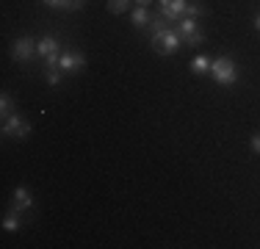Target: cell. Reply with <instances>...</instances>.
Returning a JSON list of instances; mask_svg holds the SVG:
<instances>
[{"label":"cell","instance_id":"obj_13","mask_svg":"<svg viewBox=\"0 0 260 249\" xmlns=\"http://www.w3.org/2000/svg\"><path fill=\"white\" fill-rule=\"evenodd\" d=\"M0 114H3V119L6 116H11V114H17V105H14V100H11V95H0Z\"/></svg>","mask_w":260,"mask_h":249},{"label":"cell","instance_id":"obj_7","mask_svg":"<svg viewBox=\"0 0 260 249\" xmlns=\"http://www.w3.org/2000/svg\"><path fill=\"white\" fill-rule=\"evenodd\" d=\"M30 205H34V197H30L28 189H22V185H17L14 194H11V210H30Z\"/></svg>","mask_w":260,"mask_h":249},{"label":"cell","instance_id":"obj_3","mask_svg":"<svg viewBox=\"0 0 260 249\" xmlns=\"http://www.w3.org/2000/svg\"><path fill=\"white\" fill-rule=\"evenodd\" d=\"M39 42L30 39V36H20V39H14V45H11V58L14 61H22V64H28L30 58H34L39 50H36Z\"/></svg>","mask_w":260,"mask_h":249},{"label":"cell","instance_id":"obj_21","mask_svg":"<svg viewBox=\"0 0 260 249\" xmlns=\"http://www.w3.org/2000/svg\"><path fill=\"white\" fill-rule=\"evenodd\" d=\"M133 3H136V6H147L150 0H133Z\"/></svg>","mask_w":260,"mask_h":249},{"label":"cell","instance_id":"obj_23","mask_svg":"<svg viewBox=\"0 0 260 249\" xmlns=\"http://www.w3.org/2000/svg\"><path fill=\"white\" fill-rule=\"evenodd\" d=\"M83 3H86V0H83Z\"/></svg>","mask_w":260,"mask_h":249},{"label":"cell","instance_id":"obj_16","mask_svg":"<svg viewBox=\"0 0 260 249\" xmlns=\"http://www.w3.org/2000/svg\"><path fill=\"white\" fill-rule=\"evenodd\" d=\"M202 14H205V6H202L200 0H194V3H188V9H185V17H194V20H200Z\"/></svg>","mask_w":260,"mask_h":249},{"label":"cell","instance_id":"obj_8","mask_svg":"<svg viewBox=\"0 0 260 249\" xmlns=\"http://www.w3.org/2000/svg\"><path fill=\"white\" fill-rule=\"evenodd\" d=\"M36 50H39V55H42V58H47V55H53V53H61L58 36H53V34L42 36V39H39V45H36Z\"/></svg>","mask_w":260,"mask_h":249},{"label":"cell","instance_id":"obj_14","mask_svg":"<svg viewBox=\"0 0 260 249\" xmlns=\"http://www.w3.org/2000/svg\"><path fill=\"white\" fill-rule=\"evenodd\" d=\"M61 78H64V72H61L58 67H45V80H47L50 86H58Z\"/></svg>","mask_w":260,"mask_h":249},{"label":"cell","instance_id":"obj_19","mask_svg":"<svg viewBox=\"0 0 260 249\" xmlns=\"http://www.w3.org/2000/svg\"><path fill=\"white\" fill-rule=\"evenodd\" d=\"M58 64H61V53H53L45 58V67H58Z\"/></svg>","mask_w":260,"mask_h":249},{"label":"cell","instance_id":"obj_12","mask_svg":"<svg viewBox=\"0 0 260 249\" xmlns=\"http://www.w3.org/2000/svg\"><path fill=\"white\" fill-rule=\"evenodd\" d=\"M191 72H194V75L210 72V58H208V55H197V58L191 61Z\"/></svg>","mask_w":260,"mask_h":249},{"label":"cell","instance_id":"obj_1","mask_svg":"<svg viewBox=\"0 0 260 249\" xmlns=\"http://www.w3.org/2000/svg\"><path fill=\"white\" fill-rule=\"evenodd\" d=\"M210 75H213L216 83L233 86L235 80H238V67H235V61L230 58V55H219V58L210 61Z\"/></svg>","mask_w":260,"mask_h":249},{"label":"cell","instance_id":"obj_4","mask_svg":"<svg viewBox=\"0 0 260 249\" xmlns=\"http://www.w3.org/2000/svg\"><path fill=\"white\" fill-rule=\"evenodd\" d=\"M191 0H158V11L166 17L169 22H180L185 17V9H188Z\"/></svg>","mask_w":260,"mask_h":249},{"label":"cell","instance_id":"obj_2","mask_svg":"<svg viewBox=\"0 0 260 249\" xmlns=\"http://www.w3.org/2000/svg\"><path fill=\"white\" fill-rule=\"evenodd\" d=\"M150 42L155 45V50L160 55H172V53H177V50L183 47V39H180V34H177L175 28L164 30L160 36H155V39H150Z\"/></svg>","mask_w":260,"mask_h":249},{"label":"cell","instance_id":"obj_11","mask_svg":"<svg viewBox=\"0 0 260 249\" xmlns=\"http://www.w3.org/2000/svg\"><path fill=\"white\" fill-rule=\"evenodd\" d=\"M175 30L180 34V39H185V36H191L194 30H200V28H197V20H194V17H183L180 22H175Z\"/></svg>","mask_w":260,"mask_h":249},{"label":"cell","instance_id":"obj_20","mask_svg":"<svg viewBox=\"0 0 260 249\" xmlns=\"http://www.w3.org/2000/svg\"><path fill=\"white\" fill-rule=\"evenodd\" d=\"M249 147H252V152H257V155H260V133H257V136H252V144H249Z\"/></svg>","mask_w":260,"mask_h":249},{"label":"cell","instance_id":"obj_6","mask_svg":"<svg viewBox=\"0 0 260 249\" xmlns=\"http://www.w3.org/2000/svg\"><path fill=\"white\" fill-rule=\"evenodd\" d=\"M83 67H86V55L83 53H75V50L61 53V64H58L61 72H80Z\"/></svg>","mask_w":260,"mask_h":249},{"label":"cell","instance_id":"obj_10","mask_svg":"<svg viewBox=\"0 0 260 249\" xmlns=\"http://www.w3.org/2000/svg\"><path fill=\"white\" fill-rule=\"evenodd\" d=\"M150 11H147V6H136L133 11H130V22L136 25V28H147L150 25Z\"/></svg>","mask_w":260,"mask_h":249},{"label":"cell","instance_id":"obj_5","mask_svg":"<svg viewBox=\"0 0 260 249\" xmlns=\"http://www.w3.org/2000/svg\"><path fill=\"white\" fill-rule=\"evenodd\" d=\"M28 133H30V124L20 114H11L3 119V136H9V139H25Z\"/></svg>","mask_w":260,"mask_h":249},{"label":"cell","instance_id":"obj_18","mask_svg":"<svg viewBox=\"0 0 260 249\" xmlns=\"http://www.w3.org/2000/svg\"><path fill=\"white\" fill-rule=\"evenodd\" d=\"M202 42H205V34H202V30H194L191 36L183 39V45H202Z\"/></svg>","mask_w":260,"mask_h":249},{"label":"cell","instance_id":"obj_9","mask_svg":"<svg viewBox=\"0 0 260 249\" xmlns=\"http://www.w3.org/2000/svg\"><path fill=\"white\" fill-rule=\"evenodd\" d=\"M147 28H150V39H155V36H160L164 30H169V20H166L160 11H155V14L150 17V25H147Z\"/></svg>","mask_w":260,"mask_h":249},{"label":"cell","instance_id":"obj_17","mask_svg":"<svg viewBox=\"0 0 260 249\" xmlns=\"http://www.w3.org/2000/svg\"><path fill=\"white\" fill-rule=\"evenodd\" d=\"M130 0H108V11L111 14H125Z\"/></svg>","mask_w":260,"mask_h":249},{"label":"cell","instance_id":"obj_22","mask_svg":"<svg viewBox=\"0 0 260 249\" xmlns=\"http://www.w3.org/2000/svg\"><path fill=\"white\" fill-rule=\"evenodd\" d=\"M255 28H257V30H260V14H257V17H255Z\"/></svg>","mask_w":260,"mask_h":249},{"label":"cell","instance_id":"obj_15","mask_svg":"<svg viewBox=\"0 0 260 249\" xmlns=\"http://www.w3.org/2000/svg\"><path fill=\"white\" fill-rule=\"evenodd\" d=\"M3 227H6V230H20V227H22L20 210H11V213L6 216V219H3Z\"/></svg>","mask_w":260,"mask_h":249}]
</instances>
